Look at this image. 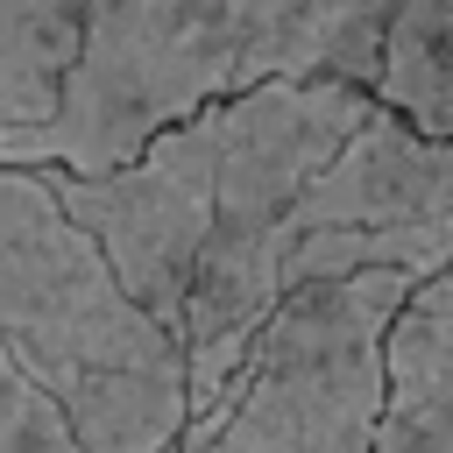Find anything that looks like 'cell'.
<instances>
[{"label": "cell", "mask_w": 453, "mask_h": 453, "mask_svg": "<svg viewBox=\"0 0 453 453\" xmlns=\"http://www.w3.org/2000/svg\"><path fill=\"white\" fill-rule=\"evenodd\" d=\"M389 0H85L50 120L0 127L7 163L113 170L163 120L262 78L375 71Z\"/></svg>", "instance_id": "6da1fadb"}, {"label": "cell", "mask_w": 453, "mask_h": 453, "mask_svg": "<svg viewBox=\"0 0 453 453\" xmlns=\"http://www.w3.org/2000/svg\"><path fill=\"white\" fill-rule=\"evenodd\" d=\"M0 354L71 418L85 453H170L184 432V347L149 319L35 163L0 156Z\"/></svg>", "instance_id": "7a4b0ae2"}, {"label": "cell", "mask_w": 453, "mask_h": 453, "mask_svg": "<svg viewBox=\"0 0 453 453\" xmlns=\"http://www.w3.org/2000/svg\"><path fill=\"white\" fill-rule=\"evenodd\" d=\"M219 106V163H212V219L198 269L184 283L177 347H184V418H198L262 319L283 297L276 248H283V205L311 177V163L375 106L361 78H262L241 85Z\"/></svg>", "instance_id": "3957f363"}, {"label": "cell", "mask_w": 453, "mask_h": 453, "mask_svg": "<svg viewBox=\"0 0 453 453\" xmlns=\"http://www.w3.org/2000/svg\"><path fill=\"white\" fill-rule=\"evenodd\" d=\"M411 276L354 269L276 297L226 389L184 418L170 453H375L382 333Z\"/></svg>", "instance_id": "277c9868"}, {"label": "cell", "mask_w": 453, "mask_h": 453, "mask_svg": "<svg viewBox=\"0 0 453 453\" xmlns=\"http://www.w3.org/2000/svg\"><path fill=\"white\" fill-rule=\"evenodd\" d=\"M453 262V142L368 106L283 205L276 276L283 290L354 269H396L411 283Z\"/></svg>", "instance_id": "5b68a950"}, {"label": "cell", "mask_w": 453, "mask_h": 453, "mask_svg": "<svg viewBox=\"0 0 453 453\" xmlns=\"http://www.w3.org/2000/svg\"><path fill=\"white\" fill-rule=\"evenodd\" d=\"M375 453H453V311L396 304L382 333Z\"/></svg>", "instance_id": "8992f818"}, {"label": "cell", "mask_w": 453, "mask_h": 453, "mask_svg": "<svg viewBox=\"0 0 453 453\" xmlns=\"http://www.w3.org/2000/svg\"><path fill=\"white\" fill-rule=\"evenodd\" d=\"M368 99L403 127L453 142V0H389Z\"/></svg>", "instance_id": "52a82bcc"}, {"label": "cell", "mask_w": 453, "mask_h": 453, "mask_svg": "<svg viewBox=\"0 0 453 453\" xmlns=\"http://www.w3.org/2000/svg\"><path fill=\"white\" fill-rule=\"evenodd\" d=\"M85 0H0V127L50 120L71 50H78Z\"/></svg>", "instance_id": "ba28073f"}, {"label": "cell", "mask_w": 453, "mask_h": 453, "mask_svg": "<svg viewBox=\"0 0 453 453\" xmlns=\"http://www.w3.org/2000/svg\"><path fill=\"white\" fill-rule=\"evenodd\" d=\"M0 453H85V439L71 432L57 396L14 354H0Z\"/></svg>", "instance_id": "9c48e42d"}, {"label": "cell", "mask_w": 453, "mask_h": 453, "mask_svg": "<svg viewBox=\"0 0 453 453\" xmlns=\"http://www.w3.org/2000/svg\"><path fill=\"white\" fill-rule=\"evenodd\" d=\"M403 297H411V304H425V311H453V269H439V276H425V283H411Z\"/></svg>", "instance_id": "30bf717a"}, {"label": "cell", "mask_w": 453, "mask_h": 453, "mask_svg": "<svg viewBox=\"0 0 453 453\" xmlns=\"http://www.w3.org/2000/svg\"><path fill=\"white\" fill-rule=\"evenodd\" d=\"M446 269H453V262H446Z\"/></svg>", "instance_id": "8fae6325"}]
</instances>
